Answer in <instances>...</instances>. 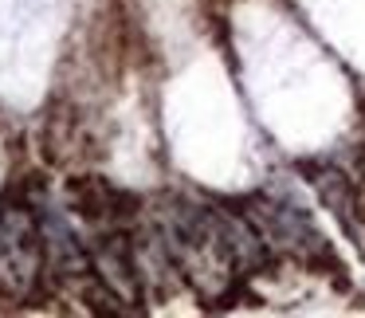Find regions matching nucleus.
<instances>
[{
    "instance_id": "2",
    "label": "nucleus",
    "mask_w": 365,
    "mask_h": 318,
    "mask_svg": "<svg viewBox=\"0 0 365 318\" xmlns=\"http://www.w3.org/2000/svg\"><path fill=\"white\" fill-rule=\"evenodd\" d=\"M361 118H365V98H361Z\"/></svg>"
},
{
    "instance_id": "1",
    "label": "nucleus",
    "mask_w": 365,
    "mask_h": 318,
    "mask_svg": "<svg viewBox=\"0 0 365 318\" xmlns=\"http://www.w3.org/2000/svg\"><path fill=\"white\" fill-rule=\"evenodd\" d=\"M67 193H71V205H75V212H79L83 220H103V216L110 220L118 189L106 185L103 177H71Z\"/></svg>"
}]
</instances>
